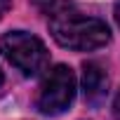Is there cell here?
Masks as SVG:
<instances>
[{"label":"cell","mask_w":120,"mask_h":120,"mask_svg":"<svg viewBox=\"0 0 120 120\" xmlns=\"http://www.w3.org/2000/svg\"><path fill=\"white\" fill-rule=\"evenodd\" d=\"M10 5H12V0H0V19L5 17V12L10 10Z\"/></svg>","instance_id":"cell-7"},{"label":"cell","mask_w":120,"mask_h":120,"mask_svg":"<svg viewBox=\"0 0 120 120\" xmlns=\"http://www.w3.org/2000/svg\"><path fill=\"white\" fill-rule=\"evenodd\" d=\"M0 82H3V71H0Z\"/></svg>","instance_id":"cell-9"},{"label":"cell","mask_w":120,"mask_h":120,"mask_svg":"<svg viewBox=\"0 0 120 120\" xmlns=\"http://www.w3.org/2000/svg\"><path fill=\"white\" fill-rule=\"evenodd\" d=\"M82 97L90 106H101L108 97V73L94 61L82 64Z\"/></svg>","instance_id":"cell-4"},{"label":"cell","mask_w":120,"mask_h":120,"mask_svg":"<svg viewBox=\"0 0 120 120\" xmlns=\"http://www.w3.org/2000/svg\"><path fill=\"white\" fill-rule=\"evenodd\" d=\"M115 21H118V26H120V0H118V5H115Z\"/></svg>","instance_id":"cell-8"},{"label":"cell","mask_w":120,"mask_h":120,"mask_svg":"<svg viewBox=\"0 0 120 120\" xmlns=\"http://www.w3.org/2000/svg\"><path fill=\"white\" fill-rule=\"evenodd\" d=\"M113 115L115 120H120V92L115 94V101H113Z\"/></svg>","instance_id":"cell-6"},{"label":"cell","mask_w":120,"mask_h":120,"mask_svg":"<svg viewBox=\"0 0 120 120\" xmlns=\"http://www.w3.org/2000/svg\"><path fill=\"white\" fill-rule=\"evenodd\" d=\"M0 52L26 78H33L40 71H45V66L49 61V52H47L45 42L40 38H35L33 33H26V31L5 33L0 38Z\"/></svg>","instance_id":"cell-2"},{"label":"cell","mask_w":120,"mask_h":120,"mask_svg":"<svg viewBox=\"0 0 120 120\" xmlns=\"http://www.w3.org/2000/svg\"><path fill=\"white\" fill-rule=\"evenodd\" d=\"M33 5L47 14V17H54L59 12H64V10H71V0H33Z\"/></svg>","instance_id":"cell-5"},{"label":"cell","mask_w":120,"mask_h":120,"mask_svg":"<svg viewBox=\"0 0 120 120\" xmlns=\"http://www.w3.org/2000/svg\"><path fill=\"white\" fill-rule=\"evenodd\" d=\"M49 33L61 47L75 52H92L111 42V28L101 19L85 17L73 10L49 17Z\"/></svg>","instance_id":"cell-1"},{"label":"cell","mask_w":120,"mask_h":120,"mask_svg":"<svg viewBox=\"0 0 120 120\" xmlns=\"http://www.w3.org/2000/svg\"><path fill=\"white\" fill-rule=\"evenodd\" d=\"M75 99V75L68 66L56 64L42 80L38 92V111L42 115H61Z\"/></svg>","instance_id":"cell-3"}]
</instances>
